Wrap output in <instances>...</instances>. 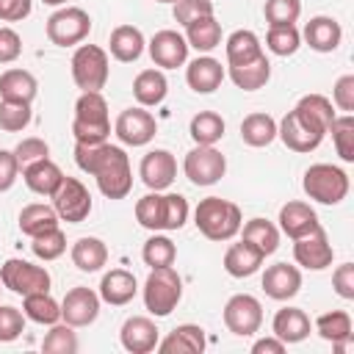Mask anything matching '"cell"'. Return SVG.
I'll return each mask as SVG.
<instances>
[{
	"label": "cell",
	"instance_id": "cell-1",
	"mask_svg": "<svg viewBox=\"0 0 354 354\" xmlns=\"http://www.w3.org/2000/svg\"><path fill=\"white\" fill-rule=\"evenodd\" d=\"M75 163L97 180V188L108 199H124L133 188L130 158L113 144H75Z\"/></svg>",
	"mask_w": 354,
	"mask_h": 354
},
{
	"label": "cell",
	"instance_id": "cell-2",
	"mask_svg": "<svg viewBox=\"0 0 354 354\" xmlns=\"http://www.w3.org/2000/svg\"><path fill=\"white\" fill-rule=\"evenodd\" d=\"M136 221L144 230H180L188 221V202L180 194H160L152 191L136 202Z\"/></svg>",
	"mask_w": 354,
	"mask_h": 354
},
{
	"label": "cell",
	"instance_id": "cell-3",
	"mask_svg": "<svg viewBox=\"0 0 354 354\" xmlns=\"http://www.w3.org/2000/svg\"><path fill=\"white\" fill-rule=\"evenodd\" d=\"M194 224L207 241H230L241 232V207L221 196H207L194 210Z\"/></svg>",
	"mask_w": 354,
	"mask_h": 354
},
{
	"label": "cell",
	"instance_id": "cell-4",
	"mask_svg": "<svg viewBox=\"0 0 354 354\" xmlns=\"http://www.w3.org/2000/svg\"><path fill=\"white\" fill-rule=\"evenodd\" d=\"M72 133L77 144H102L111 136L108 102L100 91H83L75 102Z\"/></svg>",
	"mask_w": 354,
	"mask_h": 354
},
{
	"label": "cell",
	"instance_id": "cell-5",
	"mask_svg": "<svg viewBox=\"0 0 354 354\" xmlns=\"http://www.w3.org/2000/svg\"><path fill=\"white\" fill-rule=\"evenodd\" d=\"M180 299H183V279H180V274L171 266L152 268L147 282H144V307L155 318H166L180 304Z\"/></svg>",
	"mask_w": 354,
	"mask_h": 354
},
{
	"label": "cell",
	"instance_id": "cell-6",
	"mask_svg": "<svg viewBox=\"0 0 354 354\" xmlns=\"http://www.w3.org/2000/svg\"><path fill=\"white\" fill-rule=\"evenodd\" d=\"M301 188L310 199L321 205H340L348 194V174L332 163H315L304 171Z\"/></svg>",
	"mask_w": 354,
	"mask_h": 354
},
{
	"label": "cell",
	"instance_id": "cell-7",
	"mask_svg": "<svg viewBox=\"0 0 354 354\" xmlns=\"http://www.w3.org/2000/svg\"><path fill=\"white\" fill-rule=\"evenodd\" d=\"M72 80L83 91H102L108 83V53L97 44H80L72 55Z\"/></svg>",
	"mask_w": 354,
	"mask_h": 354
},
{
	"label": "cell",
	"instance_id": "cell-8",
	"mask_svg": "<svg viewBox=\"0 0 354 354\" xmlns=\"http://www.w3.org/2000/svg\"><path fill=\"white\" fill-rule=\"evenodd\" d=\"M277 136H279L282 144H285L288 149H293V152H313V149L324 141L326 130H324L318 122H313L304 111L293 108V111H288L285 119L277 124Z\"/></svg>",
	"mask_w": 354,
	"mask_h": 354
},
{
	"label": "cell",
	"instance_id": "cell-9",
	"mask_svg": "<svg viewBox=\"0 0 354 354\" xmlns=\"http://www.w3.org/2000/svg\"><path fill=\"white\" fill-rule=\"evenodd\" d=\"M0 282L17 293V296H28V293H44L50 290V274L41 266H33L22 257H8L0 266Z\"/></svg>",
	"mask_w": 354,
	"mask_h": 354
},
{
	"label": "cell",
	"instance_id": "cell-10",
	"mask_svg": "<svg viewBox=\"0 0 354 354\" xmlns=\"http://www.w3.org/2000/svg\"><path fill=\"white\" fill-rule=\"evenodd\" d=\"M47 39L58 47H72V44H80L88 30H91V17L77 8V6H64L58 8L55 14H50L47 19Z\"/></svg>",
	"mask_w": 354,
	"mask_h": 354
},
{
	"label": "cell",
	"instance_id": "cell-11",
	"mask_svg": "<svg viewBox=\"0 0 354 354\" xmlns=\"http://www.w3.org/2000/svg\"><path fill=\"white\" fill-rule=\"evenodd\" d=\"M53 207H55L58 218H64L69 224H80L91 213V194L77 177H64L53 194Z\"/></svg>",
	"mask_w": 354,
	"mask_h": 354
},
{
	"label": "cell",
	"instance_id": "cell-12",
	"mask_svg": "<svg viewBox=\"0 0 354 354\" xmlns=\"http://www.w3.org/2000/svg\"><path fill=\"white\" fill-rule=\"evenodd\" d=\"M183 171L185 177L194 183V185H213L224 177L227 171V158L216 149V147H194L188 155H185V163H183Z\"/></svg>",
	"mask_w": 354,
	"mask_h": 354
},
{
	"label": "cell",
	"instance_id": "cell-13",
	"mask_svg": "<svg viewBox=\"0 0 354 354\" xmlns=\"http://www.w3.org/2000/svg\"><path fill=\"white\" fill-rule=\"evenodd\" d=\"M263 324V307L254 296L249 293H235L227 304H224V326L238 335V337H249L260 329Z\"/></svg>",
	"mask_w": 354,
	"mask_h": 354
},
{
	"label": "cell",
	"instance_id": "cell-14",
	"mask_svg": "<svg viewBox=\"0 0 354 354\" xmlns=\"http://www.w3.org/2000/svg\"><path fill=\"white\" fill-rule=\"evenodd\" d=\"M113 133L122 144L127 147H144L155 138L158 133V122L149 111H144L141 105L138 108H127L116 116V124H113Z\"/></svg>",
	"mask_w": 354,
	"mask_h": 354
},
{
	"label": "cell",
	"instance_id": "cell-15",
	"mask_svg": "<svg viewBox=\"0 0 354 354\" xmlns=\"http://www.w3.org/2000/svg\"><path fill=\"white\" fill-rule=\"evenodd\" d=\"M97 315H100V296L91 288L77 285V288L66 290V296L61 301V318H64V324H69L72 329L75 326H88V324L97 321Z\"/></svg>",
	"mask_w": 354,
	"mask_h": 354
},
{
	"label": "cell",
	"instance_id": "cell-16",
	"mask_svg": "<svg viewBox=\"0 0 354 354\" xmlns=\"http://www.w3.org/2000/svg\"><path fill=\"white\" fill-rule=\"evenodd\" d=\"M293 257L301 268H310V271H324L326 266H332V257H335V249L324 232V227L313 230L310 235L304 238H296L293 243Z\"/></svg>",
	"mask_w": 354,
	"mask_h": 354
},
{
	"label": "cell",
	"instance_id": "cell-17",
	"mask_svg": "<svg viewBox=\"0 0 354 354\" xmlns=\"http://www.w3.org/2000/svg\"><path fill=\"white\" fill-rule=\"evenodd\" d=\"M138 174L149 191H166L177 177V160L169 149H149L141 158Z\"/></svg>",
	"mask_w": 354,
	"mask_h": 354
},
{
	"label": "cell",
	"instance_id": "cell-18",
	"mask_svg": "<svg viewBox=\"0 0 354 354\" xmlns=\"http://www.w3.org/2000/svg\"><path fill=\"white\" fill-rule=\"evenodd\" d=\"M149 55L158 66L163 69H177L188 61V41L185 36H180L177 30H158L149 39Z\"/></svg>",
	"mask_w": 354,
	"mask_h": 354
},
{
	"label": "cell",
	"instance_id": "cell-19",
	"mask_svg": "<svg viewBox=\"0 0 354 354\" xmlns=\"http://www.w3.org/2000/svg\"><path fill=\"white\" fill-rule=\"evenodd\" d=\"M158 332H160V329L155 326L152 318H147V315H133V318H127V321L122 324L119 337H122V346H124L130 354H149V351L158 348V340H160Z\"/></svg>",
	"mask_w": 354,
	"mask_h": 354
},
{
	"label": "cell",
	"instance_id": "cell-20",
	"mask_svg": "<svg viewBox=\"0 0 354 354\" xmlns=\"http://www.w3.org/2000/svg\"><path fill=\"white\" fill-rule=\"evenodd\" d=\"M299 288H301V274L290 263H274L263 274V290H266V296H271L277 301L293 299L299 293Z\"/></svg>",
	"mask_w": 354,
	"mask_h": 354
},
{
	"label": "cell",
	"instance_id": "cell-21",
	"mask_svg": "<svg viewBox=\"0 0 354 354\" xmlns=\"http://www.w3.org/2000/svg\"><path fill=\"white\" fill-rule=\"evenodd\" d=\"M318 227H321V221H318L315 210L307 202H288V205L279 207V230L288 238H293V241L304 238Z\"/></svg>",
	"mask_w": 354,
	"mask_h": 354
},
{
	"label": "cell",
	"instance_id": "cell-22",
	"mask_svg": "<svg viewBox=\"0 0 354 354\" xmlns=\"http://www.w3.org/2000/svg\"><path fill=\"white\" fill-rule=\"evenodd\" d=\"M185 80L196 94H213L224 80V66L210 55H199L188 64Z\"/></svg>",
	"mask_w": 354,
	"mask_h": 354
},
{
	"label": "cell",
	"instance_id": "cell-23",
	"mask_svg": "<svg viewBox=\"0 0 354 354\" xmlns=\"http://www.w3.org/2000/svg\"><path fill=\"white\" fill-rule=\"evenodd\" d=\"M22 180H25V185H28L33 194H39V196H53L55 188H58L61 180H64V171H61L58 163H53L50 158H41V160H33V163H28V166L22 169Z\"/></svg>",
	"mask_w": 354,
	"mask_h": 354
},
{
	"label": "cell",
	"instance_id": "cell-24",
	"mask_svg": "<svg viewBox=\"0 0 354 354\" xmlns=\"http://www.w3.org/2000/svg\"><path fill=\"white\" fill-rule=\"evenodd\" d=\"M160 354H199L205 351V329L196 324H180L163 340H158Z\"/></svg>",
	"mask_w": 354,
	"mask_h": 354
},
{
	"label": "cell",
	"instance_id": "cell-25",
	"mask_svg": "<svg viewBox=\"0 0 354 354\" xmlns=\"http://www.w3.org/2000/svg\"><path fill=\"white\" fill-rule=\"evenodd\" d=\"M138 293V282L130 271L124 268H111L102 282H100V299L113 304V307H122L127 301H133V296Z\"/></svg>",
	"mask_w": 354,
	"mask_h": 354
},
{
	"label": "cell",
	"instance_id": "cell-26",
	"mask_svg": "<svg viewBox=\"0 0 354 354\" xmlns=\"http://www.w3.org/2000/svg\"><path fill=\"white\" fill-rule=\"evenodd\" d=\"M340 39H343V28L332 17H313L304 25V41L315 53H332V50H337Z\"/></svg>",
	"mask_w": 354,
	"mask_h": 354
},
{
	"label": "cell",
	"instance_id": "cell-27",
	"mask_svg": "<svg viewBox=\"0 0 354 354\" xmlns=\"http://www.w3.org/2000/svg\"><path fill=\"white\" fill-rule=\"evenodd\" d=\"M271 329H274V337H279L285 346L288 343H301L310 335V318L299 307H282V310H277Z\"/></svg>",
	"mask_w": 354,
	"mask_h": 354
},
{
	"label": "cell",
	"instance_id": "cell-28",
	"mask_svg": "<svg viewBox=\"0 0 354 354\" xmlns=\"http://www.w3.org/2000/svg\"><path fill=\"white\" fill-rule=\"evenodd\" d=\"M144 33L136 28V25H119L111 30V39H108V47H111V55L122 64H133L141 58L144 53Z\"/></svg>",
	"mask_w": 354,
	"mask_h": 354
},
{
	"label": "cell",
	"instance_id": "cell-29",
	"mask_svg": "<svg viewBox=\"0 0 354 354\" xmlns=\"http://www.w3.org/2000/svg\"><path fill=\"white\" fill-rule=\"evenodd\" d=\"M263 260H266V254H263L260 249H254L252 243L241 241V243H232V246L227 249V254H224V268H227L230 277L243 279V277L257 274L260 266H263Z\"/></svg>",
	"mask_w": 354,
	"mask_h": 354
},
{
	"label": "cell",
	"instance_id": "cell-30",
	"mask_svg": "<svg viewBox=\"0 0 354 354\" xmlns=\"http://www.w3.org/2000/svg\"><path fill=\"white\" fill-rule=\"evenodd\" d=\"M166 91H169V83H166V75L160 69H144L133 80V97L138 100L141 108L160 105L166 100Z\"/></svg>",
	"mask_w": 354,
	"mask_h": 354
},
{
	"label": "cell",
	"instance_id": "cell-31",
	"mask_svg": "<svg viewBox=\"0 0 354 354\" xmlns=\"http://www.w3.org/2000/svg\"><path fill=\"white\" fill-rule=\"evenodd\" d=\"M185 41H188V47H194L199 53H210L221 44V25L216 22L213 14L196 17L185 25Z\"/></svg>",
	"mask_w": 354,
	"mask_h": 354
},
{
	"label": "cell",
	"instance_id": "cell-32",
	"mask_svg": "<svg viewBox=\"0 0 354 354\" xmlns=\"http://www.w3.org/2000/svg\"><path fill=\"white\" fill-rule=\"evenodd\" d=\"M39 86L28 69H6L0 75V97L11 102H33Z\"/></svg>",
	"mask_w": 354,
	"mask_h": 354
},
{
	"label": "cell",
	"instance_id": "cell-33",
	"mask_svg": "<svg viewBox=\"0 0 354 354\" xmlns=\"http://www.w3.org/2000/svg\"><path fill=\"white\" fill-rule=\"evenodd\" d=\"M268 77H271V64H268L266 53H263L260 58L249 61V64L230 66V80H232L238 88H243V91H257V88H263V86L268 83Z\"/></svg>",
	"mask_w": 354,
	"mask_h": 354
},
{
	"label": "cell",
	"instance_id": "cell-34",
	"mask_svg": "<svg viewBox=\"0 0 354 354\" xmlns=\"http://www.w3.org/2000/svg\"><path fill=\"white\" fill-rule=\"evenodd\" d=\"M53 227H58V213H55V207H50V205H44V202H33V205H25V207L19 210V230H22L25 235L36 238V235H41V232H47V230H53Z\"/></svg>",
	"mask_w": 354,
	"mask_h": 354
},
{
	"label": "cell",
	"instance_id": "cell-35",
	"mask_svg": "<svg viewBox=\"0 0 354 354\" xmlns=\"http://www.w3.org/2000/svg\"><path fill=\"white\" fill-rule=\"evenodd\" d=\"M72 263L80 271L94 274L108 263V246L100 238H77L72 246Z\"/></svg>",
	"mask_w": 354,
	"mask_h": 354
},
{
	"label": "cell",
	"instance_id": "cell-36",
	"mask_svg": "<svg viewBox=\"0 0 354 354\" xmlns=\"http://www.w3.org/2000/svg\"><path fill=\"white\" fill-rule=\"evenodd\" d=\"M224 47H227V64L230 66L249 64V61H254V58L263 55V44H260V39L252 30H235V33H230V39H227Z\"/></svg>",
	"mask_w": 354,
	"mask_h": 354
},
{
	"label": "cell",
	"instance_id": "cell-37",
	"mask_svg": "<svg viewBox=\"0 0 354 354\" xmlns=\"http://www.w3.org/2000/svg\"><path fill=\"white\" fill-rule=\"evenodd\" d=\"M241 138L249 147H268L277 138V122L268 113H249L241 122Z\"/></svg>",
	"mask_w": 354,
	"mask_h": 354
},
{
	"label": "cell",
	"instance_id": "cell-38",
	"mask_svg": "<svg viewBox=\"0 0 354 354\" xmlns=\"http://www.w3.org/2000/svg\"><path fill=\"white\" fill-rule=\"evenodd\" d=\"M22 299H25V301H22L25 318H30V321H36V324H44V326L58 324V318H61V304L50 296V290H44V293H28V296H22Z\"/></svg>",
	"mask_w": 354,
	"mask_h": 354
},
{
	"label": "cell",
	"instance_id": "cell-39",
	"mask_svg": "<svg viewBox=\"0 0 354 354\" xmlns=\"http://www.w3.org/2000/svg\"><path fill=\"white\" fill-rule=\"evenodd\" d=\"M194 144L199 147H213L216 141H221L224 136V119L216 113V111H199L194 119H191V127H188Z\"/></svg>",
	"mask_w": 354,
	"mask_h": 354
},
{
	"label": "cell",
	"instance_id": "cell-40",
	"mask_svg": "<svg viewBox=\"0 0 354 354\" xmlns=\"http://www.w3.org/2000/svg\"><path fill=\"white\" fill-rule=\"evenodd\" d=\"M241 227H243V241L260 249L263 254H274L279 249V230L268 218H252Z\"/></svg>",
	"mask_w": 354,
	"mask_h": 354
},
{
	"label": "cell",
	"instance_id": "cell-41",
	"mask_svg": "<svg viewBox=\"0 0 354 354\" xmlns=\"http://www.w3.org/2000/svg\"><path fill=\"white\" fill-rule=\"evenodd\" d=\"M315 329L324 340L335 343V346H346L351 340V315L343 313V310H332V313H324L318 315L315 321Z\"/></svg>",
	"mask_w": 354,
	"mask_h": 354
},
{
	"label": "cell",
	"instance_id": "cell-42",
	"mask_svg": "<svg viewBox=\"0 0 354 354\" xmlns=\"http://www.w3.org/2000/svg\"><path fill=\"white\" fill-rule=\"evenodd\" d=\"M301 44V33L296 30V25H268V33H266V47L274 53V55H293Z\"/></svg>",
	"mask_w": 354,
	"mask_h": 354
},
{
	"label": "cell",
	"instance_id": "cell-43",
	"mask_svg": "<svg viewBox=\"0 0 354 354\" xmlns=\"http://www.w3.org/2000/svg\"><path fill=\"white\" fill-rule=\"evenodd\" d=\"M329 133H332V141H335L340 160L351 163L354 160V116L351 113L335 116V122L329 124Z\"/></svg>",
	"mask_w": 354,
	"mask_h": 354
},
{
	"label": "cell",
	"instance_id": "cell-44",
	"mask_svg": "<svg viewBox=\"0 0 354 354\" xmlns=\"http://www.w3.org/2000/svg\"><path fill=\"white\" fill-rule=\"evenodd\" d=\"M141 257L149 268H160V266H171L174 257H177V246L171 243V238L166 235H152L147 238L144 249H141Z\"/></svg>",
	"mask_w": 354,
	"mask_h": 354
},
{
	"label": "cell",
	"instance_id": "cell-45",
	"mask_svg": "<svg viewBox=\"0 0 354 354\" xmlns=\"http://www.w3.org/2000/svg\"><path fill=\"white\" fill-rule=\"evenodd\" d=\"M44 354H75L77 351V337L69 324H53L50 332L41 340Z\"/></svg>",
	"mask_w": 354,
	"mask_h": 354
},
{
	"label": "cell",
	"instance_id": "cell-46",
	"mask_svg": "<svg viewBox=\"0 0 354 354\" xmlns=\"http://www.w3.org/2000/svg\"><path fill=\"white\" fill-rule=\"evenodd\" d=\"M30 249H33V254H36L39 260H44V263H47V260H55V257H61V254L66 252V235H64L58 227H53V230L36 235L33 243H30Z\"/></svg>",
	"mask_w": 354,
	"mask_h": 354
},
{
	"label": "cell",
	"instance_id": "cell-47",
	"mask_svg": "<svg viewBox=\"0 0 354 354\" xmlns=\"http://www.w3.org/2000/svg\"><path fill=\"white\" fill-rule=\"evenodd\" d=\"M30 124V102H0V130L6 133H19Z\"/></svg>",
	"mask_w": 354,
	"mask_h": 354
},
{
	"label": "cell",
	"instance_id": "cell-48",
	"mask_svg": "<svg viewBox=\"0 0 354 354\" xmlns=\"http://www.w3.org/2000/svg\"><path fill=\"white\" fill-rule=\"evenodd\" d=\"M296 108L304 111L313 122H318V124L329 133V124L335 122V111H332V102H329L324 94H307V97H301V100L296 102Z\"/></svg>",
	"mask_w": 354,
	"mask_h": 354
},
{
	"label": "cell",
	"instance_id": "cell-49",
	"mask_svg": "<svg viewBox=\"0 0 354 354\" xmlns=\"http://www.w3.org/2000/svg\"><path fill=\"white\" fill-rule=\"evenodd\" d=\"M263 14L268 25H293L301 14V0H266Z\"/></svg>",
	"mask_w": 354,
	"mask_h": 354
},
{
	"label": "cell",
	"instance_id": "cell-50",
	"mask_svg": "<svg viewBox=\"0 0 354 354\" xmlns=\"http://www.w3.org/2000/svg\"><path fill=\"white\" fill-rule=\"evenodd\" d=\"M25 332V313L11 304H0V343H11Z\"/></svg>",
	"mask_w": 354,
	"mask_h": 354
},
{
	"label": "cell",
	"instance_id": "cell-51",
	"mask_svg": "<svg viewBox=\"0 0 354 354\" xmlns=\"http://www.w3.org/2000/svg\"><path fill=\"white\" fill-rule=\"evenodd\" d=\"M50 155V147H47V141L44 138H22L17 147H14V158H17V163H19V169H25L28 163H33V160H41V158H47Z\"/></svg>",
	"mask_w": 354,
	"mask_h": 354
},
{
	"label": "cell",
	"instance_id": "cell-52",
	"mask_svg": "<svg viewBox=\"0 0 354 354\" xmlns=\"http://www.w3.org/2000/svg\"><path fill=\"white\" fill-rule=\"evenodd\" d=\"M213 14V0H177L174 3V19L180 25H188L196 17Z\"/></svg>",
	"mask_w": 354,
	"mask_h": 354
},
{
	"label": "cell",
	"instance_id": "cell-53",
	"mask_svg": "<svg viewBox=\"0 0 354 354\" xmlns=\"http://www.w3.org/2000/svg\"><path fill=\"white\" fill-rule=\"evenodd\" d=\"M332 100H335V105H337L340 111H346V113L354 111V75L337 77V83H335V88H332Z\"/></svg>",
	"mask_w": 354,
	"mask_h": 354
},
{
	"label": "cell",
	"instance_id": "cell-54",
	"mask_svg": "<svg viewBox=\"0 0 354 354\" xmlns=\"http://www.w3.org/2000/svg\"><path fill=\"white\" fill-rule=\"evenodd\" d=\"M332 288L340 299H354V263H343L332 274Z\"/></svg>",
	"mask_w": 354,
	"mask_h": 354
},
{
	"label": "cell",
	"instance_id": "cell-55",
	"mask_svg": "<svg viewBox=\"0 0 354 354\" xmlns=\"http://www.w3.org/2000/svg\"><path fill=\"white\" fill-rule=\"evenodd\" d=\"M22 53V39L17 30L11 28H0V64H11L17 61Z\"/></svg>",
	"mask_w": 354,
	"mask_h": 354
},
{
	"label": "cell",
	"instance_id": "cell-56",
	"mask_svg": "<svg viewBox=\"0 0 354 354\" xmlns=\"http://www.w3.org/2000/svg\"><path fill=\"white\" fill-rule=\"evenodd\" d=\"M17 174H19V163L14 158V149H0V194L17 183Z\"/></svg>",
	"mask_w": 354,
	"mask_h": 354
},
{
	"label": "cell",
	"instance_id": "cell-57",
	"mask_svg": "<svg viewBox=\"0 0 354 354\" xmlns=\"http://www.w3.org/2000/svg\"><path fill=\"white\" fill-rule=\"evenodd\" d=\"M30 14V0H0V19L19 22Z\"/></svg>",
	"mask_w": 354,
	"mask_h": 354
},
{
	"label": "cell",
	"instance_id": "cell-58",
	"mask_svg": "<svg viewBox=\"0 0 354 354\" xmlns=\"http://www.w3.org/2000/svg\"><path fill=\"white\" fill-rule=\"evenodd\" d=\"M252 351L254 354H282L285 351V343L279 337H263V340H257L252 346Z\"/></svg>",
	"mask_w": 354,
	"mask_h": 354
},
{
	"label": "cell",
	"instance_id": "cell-59",
	"mask_svg": "<svg viewBox=\"0 0 354 354\" xmlns=\"http://www.w3.org/2000/svg\"><path fill=\"white\" fill-rule=\"evenodd\" d=\"M41 3H44V6H64L66 0H41Z\"/></svg>",
	"mask_w": 354,
	"mask_h": 354
},
{
	"label": "cell",
	"instance_id": "cell-60",
	"mask_svg": "<svg viewBox=\"0 0 354 354\" xmlns=\"http://www.w3.org/2000/svg\"><path fill=\"white\" fill-rule=\"evenodd\" d=\"M158 3H177V0H158Z\"/></svg>",
	"mask_w": 354,
	"mask_h": 354
}]
</instances>
